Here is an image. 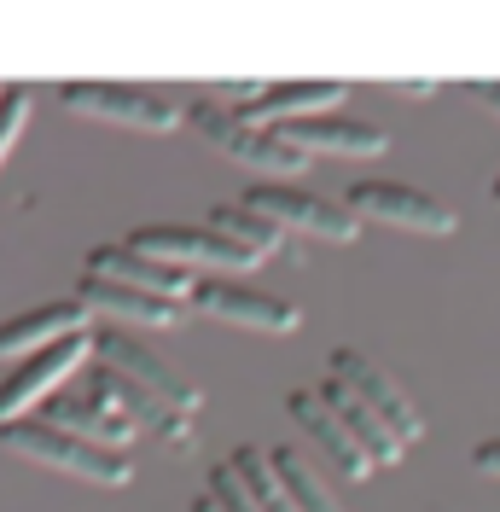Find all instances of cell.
<instances>
[{
    "mask_svg": "<svg viewBox=\"0 0 500 512\" xmlns=\"http://www.w3.org/2000/svg\"><path fill=\"white\" fill-rule=\"evenodd\" d=\"M0 448L18 454V460H35L47 472H64V478L99 483V489H123L134 478V460L128 454H111V448H94L82 437H70L47 419H18V425H0Z\"/></svg>",
    "mask_w": 500,
    "mask_h": 512,
    "instance_id": "obj_1",
    "label": "cell"
},
{
    "mask_svg": "<svg viewBox=\"0 0 500 512\" xmlns=\"http://www.w3.org/2000/svg\"><path fill=\"white\" fill-rule=\"evenodd\" d=\"M181 123H187L204 146H216L221 158L245 163V169H262V175H297V169H303V152L285 140L280 128H256V123H245L239 111L216 105V99H192L187 111H181Z\"/></svg>",
    "mask_w": 500,
    "mask_h": 512,
    "instance_id": "obj_2",
    "label": "cell"
},
{
    "mask_svg": "<svg viewBox=\"0 0 500 512\" xmlns=\"http://www.w3.org/2000/svg\"><path fill=\"white\" fill-rule=\"evenodd\" d=\"M245 210L274 222L280 233H309V239H332V245H349L361 233V216L349 204H332L320 192H297V187H250Z\"/></svg>",
    "mask_w": 500,
    "mask_h": 512,
    "instance_id": "obj_3",
    "label": "cell"
},
{
    "mask_svg": "<svg viewBox=\"0 0 500 512\" xmlns=\"http://www.w3.org/2000/svg\"><path fill=\"white\" fill-rule=\"evenodd\" d=\"M94 355H99V367H111V373H123L128 384H140L152 402H163L169 414H181L192 419L198 408H204V390L192 379H181L169 361H157L152 350H140L134 338H123V332H94Z\"/></svg>",
    "mask_w": 500,
    "mask_h": 512,
    "instance_id": "obj_4",
    "label": "cell"
},
{
    "mask_svg": "<svg viewBox=\"0 0 500 512\" xmlns=\"http://www.w3.org/2000/svg\"><path fill=\"white\" fill-rule=\"evenodd\" d=\"M59 105L70 117L140 128V134H169V128L181 123V111L169 99L146 94V88H111V82H70V88H59Z\"/></svg>",
    "mask_w": 500,
    "mask_h": 512,
    "instance_id": "obj_5",
    "label": "cell"
},
{
    "mask_svg": "<svg viewBox=\"0 0 500 512\" xmlns=\"http://www.w3.org/2000/svg\"><path fill=\"white\" fill-rule=\"evenodd\" d=\"M88 350H94V332H76V338H64V344H53V350L18 361V373L0 379V425H18L35 402H53V390L88 361Z\"/></svg>",
    "mask_w": 500,
    "mask_h": 512,
    "instance_id": "obj_6",
    "label": "cell"
},
{
    "mask_svg": "<svg viewBox=\"0 0 500 512\" xmlns=\"http://www.w3.org/2000/svg\"><path fill=\"white\" fill-rule=\"evenodd\" d=\"M140 256H152V262H169V268H256V256L239 251L233 239H221L210 227H140L134 239H128Z\"/></svg>",
    "mask_w": 500,
    "mask_h": 512,
    "instance_id": "obj_7",
    "label": "cell"
},
{
    "mask_svg": "<svg viewBox=\"0 0 500 512\" xmlns=\"http://www.w3.org/2000/svg\"><path fill=\"white\" fill-rule=\"evenodd\" d=\"M349 210L361 222H384V227H402V233H454V210L448 204H437L431 192L396 187V181L349 187Z\"/></svg>",
    "mask_w": 500,
    "mask_h": 512,
    "instance_id": "obj_8",
    "label": "cell"
},
{
    "mask_svg": "<svg viewBox=\"0 0 500 512\" xmlns=\"http://www.w3.org/2000/svg\"><path fill=\"white\" fill-rule=\"evenodd\" d=\"M285 414L297 419V431H303L344 478H367V472H373V454L355 443V431L338 419V408H332L320 390H291V396H285Z\"/></svg>",
    "mask_w": 500,
    "mask_h": 512,
    "instance_id": "obj_9",
    "label": "cell"
},
{
    "mask_svg": "<svg viewBox=\"0 0 500 512\" xmlns=\"http://www.w3.org/2000/svg\"><path fill=\"white\" fill-rule=\"evenodd\" d=\"M192 303L204 309V315L227 320V326H250V332H297V303H285L274 291H250V286H233V280H204V286L192 291Z\"/></svg>",
    "mask_w": 500,
    "mask_h": 512,
    "instance_id": "obj_10",
    "label": "cell"
},
{
    "mask_svg": "<svg viewBox=\"0 0 500 512\" xmlns=\"http://www.w3.org/2000/svg\"><path fill=\"white\" fill-rule=\"evenodd\" d=\"M326 367H332V379H338V384H349V390H361V396L373 402L378 414H384L390 425H396V437H402V443H419L425 419H419V408H413V396H407L402 384H396L390 373H384V367H378V361H367L361 350H344V344H338Z\"/></svg>",
    "mask_w": 500,
    "mask_h": 512,
    "instance_id": "obj_11",
    "label": "cell"
},
{
    "mask_svg": "<svg viewBox=\"0 0 500 512\" xmlns=\"http://www.w3.org/2000/svg\"><path fill=\"white\" fill-rule=\"evenodd\" d=\"M88 280H111V286H128V291H146V297H169V303H181L192 297V274L181 268H169V262H152V256H140L134 245H99L88 251V268H82Z\"/></svg>",
    "mask_w": 500,
    "mask_h": 512,
    "instance_id": "obj_12",
    "label": "cell"
},
{
    "mask_svg": "<svg viewBox=\"0 0 500 512\" xmlns=\"http://www.w3.org/2000/svg\"><path fill=\"white\" fill-rule=\"evenodd\" d=\"M88 320H94V309H88L82 297L41 303V309H30V315L0 320V355H24V361H30V355L53 350V344H64V338L88 332Z\"/></svg>",
    "mask_w": 500,
    "mask_h": 512,
    "instance_id": "obj_13",
    "label": "cell"
},
{
    "mask_svg": "<svg viewBox=\"0 0 500 512\" xmlns=\"http://www.w3.org/2000/svg\"><path fill=\"white\" fill-rule=\"evenodd\" d=\"M280 134L303 158H378L390 146L384 128L361 123V117H309V123H285Z\"/></svg>",
    "mask_w": 500,
    "mask_h": 512,
    "instance_id": "obj_14",
    "label": "cell"
},
{
    "mask_svg": "<svg viewBox=\"0 0 500 512\" xmlns=\"http://www.w3.org/2000/svg\"><path fill=\"white\" fill-rule=\"evenodd\" d=\"M338 105H344V82H274L239 117L256 128H285V123H309V117H332Z\"/></svg>",
    "mask_w": 500,
    "mask_h": 512,
    "instance_id": "obj_15",
    "label": "cell"
},
{
    "mask_svg": "<svg viewBox=\"0 0 500 512\" xmlns=\"http://www.w3.org/2000/svg\"><path fill=\"white\" fill-rule=\"evenodd\" d=\"M94 396L105 402V408H117V414L128 419V425H152L157 437H169V448L175 454H187V443H192V419H181V414H169L163 402H152L140 384H128L123 373H111V367H99V379H94Z\"/></svg>",
    "mask_w": 500,
    "mask_h": 512,
    "instance_id": "obj_16",
    "label": "cell"
},
{
    "mask_svg": "<svg viewBox=\"0 0 500 512\" xmlns=\"http://www.w3.org/2000/svg\"><path fill=\"white\" fill-rule=\"evenodd\" d=\"M41 419L70 431V437H82V443H94V448H111V454H128V443H134V425L117 408H105L99 396H53Z\"/></svg>",
    "mask_w": 500,
    "mask_h": 512,
    "instance_id": "obj_17",
    "label": "cell"
},
{
    "mask_svg": "<svg viewBox=\"0 0 500 512\" xmlns=\"http://www.w3.org/2000/svg\"><path fill=\"white\" fill-rule=\"evenodd\" d=\"M76 297L94 309V315H111V320H134V326H157V332H169V326H181V303H169V297H146V291H128V286H111V280H76Z\"/></svg>",
    "mask_w": 500,
    "mask_h": 512,
    "instance_id": "obj_18",
    "label": "cell"
},
{
    "mask_svg": "<svg viewBox=\"0 0 500 512\" xmlns=\"http://www.w3.org/2000/svg\"><path fill=\"white\" fill-rule=\"evenodd\" d=\"M320 396H326V402L338 408V419H344L349 431H355V443L373 454V466H396V460H402V448H407V443L396 437V425L378 414V408L367 402V396H361V390H349V384L332 379L326 390H320Z\"/></svg>",
    "mask_w": 500,
    "mask_h": 512,
    "instance_id": "obj_19",
    "label": "cell"
},
{
    "mask_svg": "<svg viewBox=\"0 0 500 512\" xmlns=\"http://www.w3.org/2000/svg\"><path fill=\"white\" fill-rule=\"evenodd\" d=\"M210 233H221V239H233L239 251H250L256 262H268V256H280L285 233L274 222H262V216H250L245 204H216L210 210Z\"/></svg>",
    "mask_w": 500,
    "mask_h": 512,
    "instance_id": "obj_20",
    "label": "cell"
},
{
    "mask_svg": "<svg viewBox=\"0 0 500 512\" xmlns=\"http://www.w3.org/2000/svg\"><path fill=\"white\" fill-rule=\"evenodd\" d=\"M233 466H239V478H245L256 512H297V501H291L285 478L274 472V454H262V448L245 443V448H233Z\"/></svg>",
    "mask_w": 500,
    "mask_h": 512,
    "instance_id": "obj_21",
    "label": "cell"
},
{
    "mask_svg": "<svg viewBox=\"0 0 500 512\" xmlns=\"http://www.w3.org/2000/svg\"><path fill=\"white\" fill-rule=\"evenodd\" d=\"M274 472L285 478V489H291L297 512H344V507H338V495L326 489V478L314 472L297 448H274Z\"/></svg>",
    "mask_w": 500,
    "mask_h": 512,
    "instance_id": "obj_22",
    "label": "cell"
},
{
    "mask_svg": "<svg viewBox=\"0 0 500 512\" xmlns=\"http://www.w3.org/2000/svg\"><path fill=\"white\" fill-rule=\"evenodd\" d=\"M30 111H35V88H0V163L12 152V140L24 134Z\"/></svg>",
    "mask_w": 500,
    "mask_h": 512,
    "instance_id": "obj_23",
    "label": "cell"
},
{
    "mask_svg": "<svg viewBox=\"0 0 500 512\" xmlns=\"http://www.w3.org/2000/svg\"><path fill=\"white\" fill-rule=\"evenodd\" d=\"M210 495H216L227 512H256V501H250V489H245V478H239L233 460H216V466H210Z\"/></svg>",
    "mask_w": 500,
    "mask_h": 512,
    "instance_id": "obj_24",
    "label": "cell"
},
{
    "mask_svg": "<svg viewBox=\"0 0 500 512\" xmlns=\"http://www.w3.org/2000/svg\"><path fill=\"white\" fill-rule=\"evenodd\" d=\"M466 99L471 105H483V111L500 123V82H466Z\"/></svg>",
    "mask_w": 500,
    "mask_h": 512,
    "instance_id": "obj_25",
    "label": "cell"
},
{
    "mask_svg": "<svg viewBox=\"0 0 500 512\" xmlns=\"http://www.w3.org/2000/svg\"><path fill=\"white\" fill-rule=\"evenodd\" d=\"M471 466H477V472H489V478H500V437H495V443L471 448Z\"/></svg>",
    "mask_w": 500,
    "mask_h": 512,
    "instance_id": "obj_26",
    "label": "cell"
},
{
    "mask_svg": "<svg viewBox=\"0 0 500 512\" xmlns=\"http://www.w3.org/2000/svg\"><path fill=\"white\" fill-rule=\"evenodd\" d=\"M384 94H402V99H425V94H437V82H378Z\"/></svg>",
    "mask_w": 500,
    "mask_h": 512,
    "instance_id": "obj_27",
    "label": "cell"
},
{
    "mask_svg": "<svg viewBox=\"0 0 500 512\" xmlns=\"http://www.w3.org/2000/svg\"><path fill=\"white\" fill-rule=\"evenodd\" d=\"M192 512H227V507H221L216 495H210V489H204V495H198V501H192Z\"/></svg>",
    "mask_w": 500,
    "mask_h": 512,
    "instance_id": "obj_28",
    "label": "cell"
},
{
    "mask_svg": "<svg viewBox=\"0 0 500 512\" xmlns=\"http://www.w3.org/2000/svg\"><path fill=\"white\" fill-rule=\"evenodd\" d=\"M489 198H495V204H500V181H495V187H489Z\"/></svg>",
    "mask_w": 500,
    "mask_h": 512,
    "instance_id": "obj_29",
    "label": "cell"
}]
</instances>
